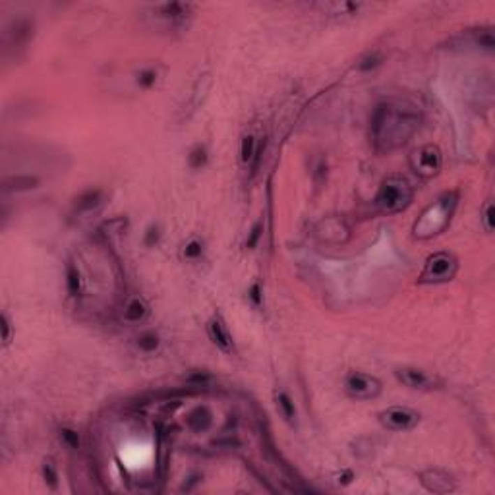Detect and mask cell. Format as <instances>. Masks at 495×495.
Instances as JSON below:
<instances>
[{
	"label": "cell",
	"instance_id": "4316f807",
	"mask_svg": "<svg viewBox=\"0 0 495 495\" xmlns=\"http://www.w3.org/2000/svg\"><path fill=\"white\" fill-rule=\"evenodd\" d=\"M203 252H205V244H203V240L202 238H198V236H193V238H190V240L182 246L180 258L184 261H198L202 260Z\"/></svg>",
	"mask_w": 495,
	"mask_h": 495
},
{
	"label": "cell",
	"instance_id": "603a6c76",
	"mask_svg": "<svg viewBox=\"0 0 495 495\" xmlns=\"http://www.w3.org/2000/svg\"><path fill=\"white\" fill-rule=\"evenodd\" d=\"M159 80H161V72L157 66H143L134 77L135 85H138L140 89H143V91L153 89L155 85L159 84Z\"/></svg>",
	"mask_w": 495,
	"mask_h": 495
},
{
	"label": "cell",
	"instance_id": "8992f818",
	"mask_svg": "<svg viewBox=\"0 0 495 495\" xmlns=\"http://www.w3.org/2000/svg\"><path fill=\"white\" fill-rule=\"evenodd\" d=\"M195 6L190 2H163L149 8V16L165 29H184L192 20Z\"/></svg>",
	"mask_w": 495,
	"mask_h": 495
},
{
	"label": "cell",
	"instance_id": "44dd1931",
	"mask_svg": "<svg viewBox=\"0 0 495 495\" xmlns=\"http://www.w3.org/2000/svg\"><path fill=\"white\" fill-rule=\"evenodd\" d=\"M466 43L472 47H478L484 51H494L495 49V37L492 27H482V29H474V31H466Z\"/></svg>",
	"mask_w": 495,
	"mask_h": 495
},
{
	"label": "cell",
	"instance_id": "ba28073f",
	"mask_svg": "<svg viewBox=\"0 0 495 495\" xmlns=\"http://www.w3.org/2000/svg\"><path fill=\"white\" fill-rule=\"evenodd\" d=\"M379 424L389 431L394 434H403V431H411L420 424V412H416L411 406H403V404H394V406H387L385 411H381L378 414Z\"/></svg>",
	"mask_w": 495,
	"mask_h": 495
},
{
	"label": "cell",
	"instance_id": "277c9868",
	"mask_svg": "<svg viewBox=\"0 0 495 495\" xmlns=\"http://www.w3.org/2000/svg\"><path fill=\"white\" fill-rule=\"evenodd\" d=\"M459 273V260L451 252H436L426 258L418 275V285H445Z\"/></svg>",
	"mask_w": 495,
	"mask_h": 495
},
{
	"label": "cell",
	"instance_id": "d590c367",
	"mask_svg": "<svg viewBox=\"0 0 495 495\" xmlns=\"http://www.w3.org/2000/svg\"><path fill=\"white\" fill-rule=\"evenodd\" d=\"M188 480H190V484H200V480H202V476H200V474H192V476H190ZM188 487H190V486H186V484H184V486H182V492H188Z\"/></svg>",
	"mask_w": 495,
	"mask_h": 495
},
{
	"label": "cell",
	"instance_id": "8fae6325",
	"mask_svg": "<svg viewBox=\"0 0 495 495\" xmlns=\"http://www.w3.org/2000/svg\"><path fill=\"white\" fill-rule=\"evenodd\" d=\"M420 484L429 494L445 495L457 489V480L443 468H428L420 472Z\"/></svg>",
	"mask_w": 495,
	"mask_h": 495
},
{
	"label": "cell",
	"instance_id": "d4e9b609",
	"mask_svg": "<svg viewBox=\"0 0 495 495\" xmlns=\"http://www.w3.org/2000/svg\"><path fill=\"white\" fill-rule=\"evenodd\" d=\"M258 145H260V142L256 140L253 134H246L242 138V142H240V161H242L244 167H252L256 153H258Z\"/></svg>",
	"mask_w": 495,
	"mask_h": 495
},
{
	"label": "cell",
	"instance_id": "3957f363",
	"mask_svg": "<svg viewBox=\"0 0 495 495\" xmlns=\"http://www.w3.org/2000/svg\"><path fill=\"white\" fill-rule=\"evenodd\" d=\"M414 200V188L403 175H389L381 180L376 193V207L383 215H397Z\"/></svg>",
	"mask_w": 495,
	"mask_h": 495
},
{
	"label": "cell",
	"instance_id": "9c48e42d",
	"mask_svg": "<svg viewBox=\"0 0 495 495\" xmlns=\"http://www.w3.org/2000/svg\"><path fill=\"white\" fill-rule=\"evenodd\" d=\"M393 374L399 383H403L404 387H408L412 391L429 393V391H436L441 387V381L437 376H434L428 369L416 368V366H403V368L394 369Z\"/></svg>",
	"mask_w": 495,
	"mask_h": 495
},
{
	"label": "cell",
	"instance_id": "e575fe53",
	"mask_svg": "<svg viewBox=\"0 0 495 495\" xmlns=\"http://www.w3.org/2000/svg\"><path fill=\"white\" fill-rule=\"evenodd\" d=\"M161 236H163V232H161V227L153 223V225H149V227H147L145 235H143V244H145L147 248H155V246L161 242Z\"/></svg>",
	"mask_w": 495,
	"mask_h": 495
},
{
	"label": "cell",
	"instance_id": "7a4b0ae2",
	"mask_svg": "<svg viewBox=\"0 0 495 495\" xmlns=\"http://www.w3.org/2000/svg\"><path fill=\"white\" fill-rule=\"evenodd\" d=\"M459 202H461V193L457 190H447V192L439 193L436 200H431L422 209L418 219L414 221L412 236L416 240H429V238L445 232V228L453 221Z\"/></svg>",
	"mask_w": 495,
	"mask_h": 495
},
{
	"label": "cell",
	"instance_id": "2e32d148",
	"mask_svg": "<svg viewBox=\"0 0 495 495\" xmlns=\"http://www.w3.org/2000/svg\"><path fill=\"white\" fill-rule=\"evenodd\" d=\"M152 313V308H149V302L143 298V296H130L122 308V318L126 323H132V325H140L143 323L145 319L149 318Z\"/></svg>",
	"mask_w": 495,
	"mask_h": 495
},
{
	"label": "cell",
	"instance_id": "7c38bea8",
	"mask_svg": "<svg viewBox=\"0 0 495 495\" xmlns=\"http://www.w3.org/2000/svg\"><path fill=\"white\" fill-rule=\"evenodd\" d=\"M205 331H207V337H209V341L213 343V346H215V348H219L221 353H225V354H235L236 353L232 333H230L227 321L223 319V316H221V313L211 316L209 321H207V325H205Z\"/></svg>",
	"mask_w": 495,
	"mask_h": 495
},
{
	"label": "cell",
	"instance_id": "4fadbf2b",
	"mask_svg": "<svg viewBox=\"0 0 495 495\" xmlns=\"http://www.w3.org/2000/svg\"><path fill=\"white\" fill-rule=\"evenodd\" d=\"M316 235L321 242L327 244H343L350 236V228L341 217H325L321 219L316 227Z\"/></svg>",
	"mask_w": 495,
	"mask_h": 495
},
{
	"label": "cell",
	"instance_id": "f546056e",
	"mask_svg": "<svg viewBox=\"0 0 495 495\" xmlns=\"http://www.w3.org/2000/svg\"><path fill=\"white\" fill-rule=\"evenodd\" d=\"M263 232H265V217L261 215V217L253 223L252 230H250V235H248L246 242H244V248H246V250H256V248L260 246L261 238H263Z\"/></svg>",
	"mask_w": 495,
	"mask_h": 495
},
{
	"label": "cell",
	"instance_id": "5bb4252c",
	"mask_svg": "<svg viewBox=\"0 0 495 495\" xmlns=\"http://www.w3.org/2000/svg\"><path fill=\"white\" fill-rule=\"evenodd\" d=\"M211 84H213V80H211L209 72H205V74H202V76L195 80L192 91L188 95V101H186L184 107H182V117L180 118H190L195 110L202 109V105L205 103V99H207V95H209Z\"/></svg>",
	"mask_w": 495,
	"mask_h": 495
},
{
	"label": "cell",
	"instance_id": "ffe728a7",
	"mask_svg": "<svg viewBox=\"0 0 495 495\" xmlns=\"http://www.w3.org/2000/svg\"><path fill=\"white\" fill-rule=\"evenodd\" d=\"M66 293L70 298H80L84 293V275L76 261H68L66 265Z\"/></svg>",
	"mask_w": 495,
	"mask_h": 495
},
{
	"label": "cell",
	"instance_id": "d6986e66",
	"mask_svg": "<svg viewBox=\"0 0 495 495\" xmlns=\"http://www.w3.org/2000/svg\"><path fill=\"white\" fill-rule=\"evenodd\" d=\"M273 399H275V406H277V412L281 414V418L285 420L288 426H294L296 418H298V411H296V404H294V399L290 397V393L285 391V389H277L273 393Z\"/></svg>",
	"mask_w": 495,
	"mask_h": 495
},
{
	"label": "cell",
	"instance_id": "52a82bcc",
	"mask_svg": "<svg viewBox=\"0 0 495 495\" xmlns=\"http://www.w3.org/2000/svg\"><path fill=\"white\" fill-rule=\"evenodd\" d=\"M343 387L344 393L348 394L350 399H356V401L378 399L381 391H383L381 379L371 376V374H366V371H348L344 376Z\"/></svg>",
	"mask_w": 495,
	"mask_h": 495
},
{
	"label": "cell",
	"instance_id": "30bf717a",
	"mask_svg": "<svg viewBox=\"0 0 495 495\" xmlns=\"http://www.w3.org/2000/svg\"><path fill=\"white\" fill-rule=\"evenodd\" d=\"M35 35V24L31 17H16L4 31L6 49H26Z\"/></svg>",
	"mask_w": 495,
	"mask_h": 495
},
{
	"label": "cell",
	"instance_id": "e0dca14e",
	"mask_svg": "<svg viewBox=\"0 0 495 495\" xmlns=\"http://www.w3.org/2000/svg\"><path fill=\"white\" fill-rule=\"evenodd\" d=\"M184 422L193 434H205L213 426V412L205 404H198L186 412Z\"/></svg>",
	"mask_w": 495,
	"mask_h": 495
},
{
	"label": "cell",
	"instance_id": "83f0119b",
	"mask_svg": "<svg viewBox=\"0 0 495 495\" xmlns=\"http://www.w3.org/2000/svg\"><path fill=\"white\" fill-rule=\"evenodd\" d=\"M207 163H209V152H207V147H205L203 143L193 145L190 153H188V167L192 168V170H202V168L207 167Z\"/></svg>",
	"mask_w": 495,
	"mask_h": 495
},
{
	"label": "cell",
	"instance_id": "484cf974",
	"mask_svg": "<svg viewBox=\"0 0 495 495\" xmlns=\"http://www.w3.org/2000/svg\"><path fill=\"white\" fill-rule=\"evenodd\" d=\"M41 478L45 482V486L51 487V489H57L59 487V466L52 457H47L43 459L41 462Z\"/></svg>",
	"mask_w": 495,
	"mask_h": 495
},
{
	"label": "cell",
	"instance_id": "6da1fadb",
	"mask_svg": "<svg viewBox=\"0 0 495 495\" xmlns=\"http://www.w3.org/2000/svg\"><path fill=\"white\" fill-rule=\"evenodd\" d=\"M422 112L406 101H381L369 118V140L378 153H391L418 132Z\"/></svg>",
	"mask_w": 495,
	"mask_h": 495
},
{
	"label": "cell",
	"instance_id": "4dcf8cb0",
	"mask_svg": "<svg viewBox=\"0 0 495 495\" xmlns=\"http://www.w3.org/2000/svg\"><path fill=\"white\" fill-rule=\"evenodd\" d=\"M480 225H482V228L486 230L487 235H492V232H494L495 207H494V202H492V200H487V202L484 203V207L480 209Z\"/></svg>",
	"mask_w": 495,
	"mask_h": 495
},
{
	"label": "cell",
	"instance_id": "f1b7e54d",
	"mask_svg": "<svg viewBox=\"0 0 495 495\" xmlns=\"http://www.w3.org/2000/svg\"><path fill=\"white\" fill-rule=\"evenodd\" d=\"M59 437L60 441H62V445H64L66 449H70V451H77V449H82V436H80V431H77L76 428H72V426H62V428L59 429Z\"/></svg>",
	"mask_w": 495,
	"mask_h": 495
},
{
	"label": "cell",
	"instance_id": "7402d4cb",
	"mask_svg": "<svg viewBox=\"0 0 495 495\" xmlns=\"http://www.w3.org/2000/svg\"><path fill=\"white\" fill-rule=\"evenodd\" d=\"M385 59H387L385 52L379 51V49H371V51H366L364 54H362L360 59L356 60L354 68H356L358 72L368 74V72H374V70H378L379 66H383Z\"/></svg>",
	"mask_w": 495,
	"mask_h": 495
},
{
	"label": "cell",
	"instance_id": "1f68e13d",
	"mask_svg": "<svg viewBox=\"0 0 495 495\" xmlns=\"http://www.w3.org/2000/svg\"><path fill=\"white\" fill-rule=\"evenodd\" d=\"M0 331H2V348H8L12 337H14V329H12V321H10L6 311H2V316H0Z\"/></svg>",
	"mask_w": 495,
	"mask_h": 495
},
{
	"label": "cell",
	"instance_id": "cb8c5ba5",
	"mask_svg": "<svg viewBox=\"0 0 495 495\" xmlns=\"http://www.w3.org/2000/svg\"><path fill=\"white\" fill-rule=\"evenodd\" d=\"M135 346L143 354H153L161 348V337L155 331H143L135 337Z\"/></svg>",
	"mask_w": 495,
	"mask_h": 495
},
{
	"label": "cell",
	"instance_id": "5b68a950",
	"mask_svg": "<svg viewBox=\"0 0 495 495\" xmlns=\"http://www.w3.org/2000/svg\"><path fill=\"white\" fill-rule=\"evenodd\" d=\"M408 167L422 180L436 178L443 168V153L436 143L420 145L408 155Z\"/></svg>",
	"mask_w": 495,
	"mask_h": 495
},
{
	"label": "cell",
	"instance_id": "836d02e7",
	"mask_svg": "<svg viewBox=\"0 0 495 495\" xmlns=\"http://www.w3.org/2000/svg\"><path fill=\"white\" fill-rule=\"evenodd\" d=\"M248 300L252 302L256 310H261V308H263V288H261L260 281H256V283L248 288Z\"/></svg>",
	"mask_w": 495,
	"mask_h": 495
},
{
	"label": "cell",
	"instance_id": "d6a6232c",
	"mask_svg": "<svg viewBox=\"0 0 495 495\" xmlns=\"http://www.w3.org/2000/svg\"><path fill=\"white\" fill-rule=\"evenodd\" d=\"M213 381L207 371H192L188 378H186V383L190 387H195V389H203V387H209V383Z\"/></svg>",
	"mask_w": 495,
	"mask_h": 495
},
{
	"label": "cell",
	"instance_id": "9a60e30c",
	"mask_svg": "<svg viewBox=\"0 0 495 495\" xmlns=\"http://www.w3.org/2000/svg\"><path fill=\"white\" fill-rule=\"evenodd\" d=\"M107 200V193L101 188H87L82 193H77L72 202V209L76 215H89L103 207V203Z\"/></svg>",
	"mask_w": 495,
	"mask_h": 495
},
{
	"label": "cell",
	"instance_id": "ac0fdd59",
	"mask_svg": "<svg viewBox=\"0 0 495 495\" xmlns=\"http://www.w3.org/2000/svg\"><path fill=\"white\" fill-rule=\"evenodd\" d=\"M39 184H41V178L37 175H10V177L2 178V192H29V190H35Z\"/></svg>",
	"mask_w": 495,
	"mask_h": 495
}]
</instances>
